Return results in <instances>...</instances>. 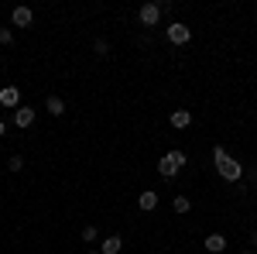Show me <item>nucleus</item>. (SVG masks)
Masks as SVG:
<instances>
[{"mask_svg":"<svg viewBox=\"0 0 257 254\" xmlns=\"http://www.w3.org/2000/svg\"><path fill=\"white\" fill-rule=\"evenodd\" d=\"M138 206L144 210V213H148V210H155V206H158V193H155V189H144V193L138 196Z\"/></svg>","mask_w":257,"mask_h":254,"instance_id":"10","label":"nucleus"},{"mask_svg":"<svg viewBox=\"0 0 257 254\" xmlns=\"http://www.w3.org/2000/svg\"><path fill=\"white\" fill-rule=\"evenodd\" d=\"M89 254H99V251H89Z\"/></svg>","mask_w":257,"mask_h":254,"instance_id":"21","label":"nucleus"},{"mask_svg":"<svg viewBox=\"0 0 257 254\" xmlns=\"http://www.w3.org/2000/svg\"><path fill=\"white\" fill-rule=\"evenodd\" d=\"M4 131H7V124H4V120H0V137H4Z\"/></svg>","mask_w":257,"mask_h":254,"instance_id":"18","label":"nucleus"},{"mask_svg":"<svg viewBox=\"0 0 257 254\" xmlns=\"http://www.w3.org/2000/svg\"><path fill=\"white\" fill-rule=\"evenodd\" d=\"M31 21H35V14H31V7H24V4L11 11V24H14V28H31Z\"/></svg>","mask_w":257,"mask_h":254,"instance_id":"6","label":"nucleus"},{"mask_svg":"<svg viewBox=\"0 0 257 254\" xmlns=\"http://www.w3.org/2000/svg\"><path fill=\"white\" fill-rule=\"evenodd\" d=\"M185 161H189V158H185V151H168V155H161L158 158V176H165V179H175L178 172H182V168H185Z\"/></svg>","mask_w":257,"mask_h":254,"instance_id":"2","label":"nucleus"},{"mask_svg":"<svg viewBox=\"0 0 257 254\" xmlns=\"http://www.w3.org/2000/svg\"><path fill=\"white\" fill-rule=\"evenodd\" d=\"M93 52H96L99 59H106V55H110V41H106V38H96V41H93Z\"/></svg>","mask_w":257,"mask_h":254,"instance_id":"14","label":"nucleus"},{"mask_svg":"<svg viewBox=\"0 0 257 254\" xmlns=\"http://www.w3.org/2000/svg\"><path fill=\"white\" fill-rule=\"evenodd\" d=\"M165 38L172 41V45H189L192 31H189V24H182V21H172V24L165 28Z\"/></svg>","mask_w":257,"mask_h":254,"instance_id":"3","label":"nucleus"},{"mask_svg":"<svg viewBox=\"0 0 257 254\" xmlns=\"http://www.w3.org/2000/svg\"><path fill=\"white\" fill-rule=\"evenodd\" d=\"M14 124H18V127H31V124H35V107H24V103H21L18 110H14Z\"/></svg>","mask_w":257,"mask_h":254,"instance_id":"7","label":"nucleus"},{"mask_svg":"<svg viewBox=\"0 0 257 254\" xmlns=\"http://www.w3.org/2000/svg\"><path fill=\"white\" fill-rule=\"evenodd\" d=\"M14 41V31L11 28H0V45H11Z\"/></svg>","mask_w":257,"mask_h":254,"instance_id":"17","label":"nucleus"},{"mask_svg":"<svg viewBox=\"0 0 257 254\" xmlns=\"http://www.w3.org/2000/svg\"><path fill=\"white\" fill-rule=\"evenodd\" d=\"M172 127H175V131H185V127H189V124H192V110H172Z\"/></svg>","mask_w":257,"mask_h":254,"instance_id":"9","label":"nucleus"},{"mask_svg":"<svg viewBox=\"0 0 257 254\" xmlns=\"http://www.w3.org/2000/svg\"><path fill=\"white\" fill-rule=\"evenodd\" d=\"M96 237H99V230H96V227H82V240H86V244H93Z\"/></svg>","mask_w":257,"mask_h":254,"instance_id":"15","label":"nucleus"},{"mask_svg":"<svg viewBox=\"0 0 257 254\" xmlns=\"http://www.w3.org/2000/svg\"><path fill=\"white\" fill-rule=\"evenodd\" d=\"M254 247H257V230H254Z\"/></svg>","mask_w":257,"mask_h":254,"instance_id":"20","label":"nucleus"},{"mask_svg":"<svg viewBox=\"0 0 257 254\" xmlns=\"http://www.w3.org/2000/svg\"><path fill=\"white\" fill-rule=\"evenodd\" d=\"M7 168H11V172H21V168H24V158H21V155H11Z\"/></svg>","mask_w":257,"mask_h":254,"instance_id":"16","label":"nucleus"},{"mask_svg":"<svg viewBox=\"0 0 257 254\" xmlns=\"http://www.w3.org/2000/svg\"><path fill=\"white\" fill-rule=\"evenodd\" d=\"M213 161H216V172H219L223 182H240V179H243V165H240L237 158H230L219 144L213 148Z\"/></svg>","mask_w":257,"mask_h":254,"instance_id":"1","label":"nucleus"},{"mask_svg":"<svg viewBox=\"0 0 257 254\" xmlns=\"http://www.w3.org/2000/svg\"><path fill=\"white\" fill-rule=\"evenodd\" d=\"M172 210H175V213H189V210H192V203H189V196H175V203H172Z\"/></svg>","mask_w":257,"mask_h":254,"instance_id":"13","label":"nucleus"},{"mask_svg":"<svg viewBox=\"0 0 257 254\" xmlns=\"http://www.w3.org/2000/svg\"><path fill=\"white\" fill-rule=\"evenodd\" d=\"M243 254H257V251H254V247H247V251H243Z\"/></svg>","mask_w":257,"mask_h":254,"instance_id":"19","label":"nucleus"},{"mask_svg":"<svg viewBox=\"0 0 257 254\" xmlns=\"http://www.w3.org/2000/svg\"><path fill=\"white\" fill-rule=\"evenodd\" d=\"M202 247H206L209 254H223V251H226V237H223V234H209L206 240H202Z\"/></svg>","mask_w":257,"mask_h":254,"instance_id":"8","label":"nucleus"},{"mask_svg":"<svg viewBox=\"0 0 257 254\" xmlns=\"http://www.w3.org/2000/svg\"><path fill=\"white\" fill-rule=\"evenodd\" d=\"M161 14H165V7H161V4H151V0H148V4H144V7L138 11V21L144 24V28H155V24L161 21Z\"/></svg>","mask_w":257,"mask_h":254,"instance_id":"4","label":"nucleus"},{"mask_svg":"<svg viewBox=\"0 0 257 254\" xmlns=\"http://www.w3.org/2000/svg\"><path fill=\"white\" fill-rule=\"evenodd\" d=\"M45 110H48L52 117H62V114H65V100H62V97H55V93H52V97L45 100Z\"/></svg>","mask_w":257,"mask_h":254,"instance_id":"11","label":"nucleus"},{"mask_svg":"<svg viewBox=\"0 0 257 254\" xmlns=\"http://www.w3.org/2000/svg\"><path fill=\"white\" fill-rule=\"evenodd\" d=\"M0 107H7V110H18L21 107V90L18 86H4V90H0Z\"/></svg>","mask_w":257,"mask_h":254,"instance_id":"5","label":"nucleus"},{"mask_svg":"<svg viewBox=\"0 0 257 254\" xmlns=\"http://www.w3.org/2000/svg\"><path fill=\"white\" fill-rule=\"evenodd\" d=\"M120 247H123L120 237H106V240L99 244V254H120Z\"/></svg>","mask_w":257,"mask_h":254,"instance_id":"12","label":"nucleus"}]
</instances>
